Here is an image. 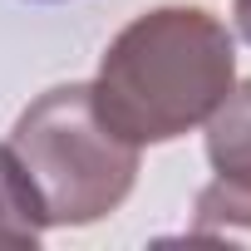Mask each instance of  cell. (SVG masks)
Instances as JSON below:
<instances>
[{
	"label": "cell",
	"mask_w": 251,
	"mask_h": 251,
	"mask_svg": "<svg viewBox=\"0 0 251 251\" xmlns=\"http://www.w3.org/2000/svg\"><path fill=\"white\" fill-rule=\"evenodd\" d=\"M231 74L236 50L226 25L197 5H163L118 30L89 94L108 128L143 148L207 123L231 94Z\"/></svg>",
	"instance_id": "obj_1"
},
{
	"label": "cell",
	"mask_w": 251,
	"mask_h": 251,
	"mask_svg": "<svg viewBox=\"0 0 251 251\" xmlns=\"http://www.w3.org/2000/svg\"><path fill=\"white\" fill-rule=\"evenodd\" d=\"M45 226H84L108 217L138 177V143L118 138L94 108L89 84H59L40 94L10 133Z\"/></svg>",
	"instance_id": "obj_2"
},
{
	"label": "cell",
	"mask_w": 251,
	"mask_h": 251,
	"mask_svg": "<svg viewBox=\"0 0 251 251\" xmlns=\"http://www.w3.org/2000/svg\"><path fill=\"white\" fill-rule=\"evenodd\" d=\"M207 158L226 182L251 187V79L231 89L207 118Z\"/></svg>",
	"instance_id": "obj_3"
},
{
	"label": "cell",
	"mask_w": 251,
	"mask_h": 251,
	"mask_svg": "<svg viewBox=\"0 0 251 251\" xmlns=\"http://www.w3.org/2000/svg\"><path fill=\"white\" fill-rule=\"evenodd\" d=\"M45 231V207L10 148H0V246H35Z\"/></svg>",
	"instance_id": "obj_4"
},
{
	"label": "cell",
	"mask_w": 251,
	"mask_h": 251,
	"mask_svg": "<svg viewBox=\"0 0 251 251\" xmlns=\"http://www.w3.org/2000/svg\"><path fill=\"white\" fill-rule=\"evenodd\" d=\"M192 241H251V187L217 177L197 197V222L187 231Z\"/></svg>",
	"instance_id": "obj_5"
},
{
	"label": "cell",
	"mask_w": 251,
	"mask_h": 251,
	"mask_svg": "<svg viewBox=\"0 0 251 251\" xmlns=\"http://www.w3.org/2000/svg\"><path fill=\"white\" fill-rule=\"evenodd\" d=\"M236 25H241V35L251 40V0H236Z\"/></svg>",
	"instance_id": "obj_6"
}]
</instances>
